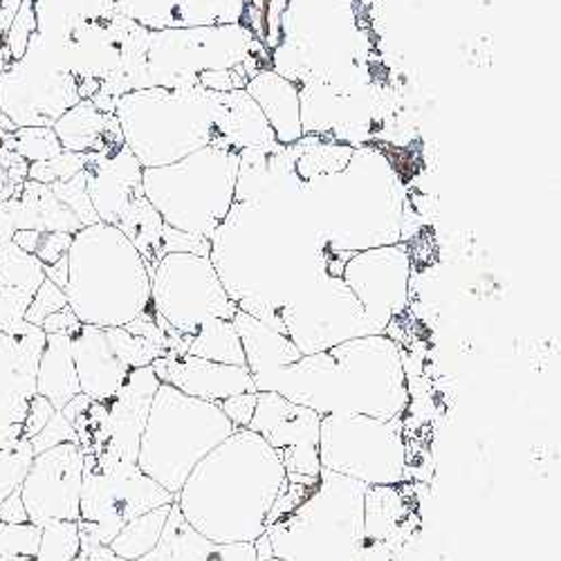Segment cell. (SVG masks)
I'll return each instance as SVG.
<instances>
[{
    "mask_svg": "<svg viewBox=\"0 0 561 561\" xmlns=\"http://www.w3.org/2000/svg\"><path fill=\"white\" fill-rule=\"evenodd\" d=\"M160 378L153 366L130 368L122 389L106 404V445L98 456L90 458H113L137 462L139 440H142L145 425L149 417L151 402L158 393Z\"/></svg>",
    "mask_w": 561,
    "mask_h": 561,
    "instance_id": "obj_19",
    "label": "cell"
},
{
    "mask_svg": "<svg viewBox=\"0 0 561 561\" xmlns=\"http://www.w3.org/2000/svg\"><path fill=\"white\" fill-rule=\"evenodd\" d=\"M222 145L233 149H256L274 145L276 137L263 117L256 102L243 90L225 92V113H222Z\"/></svg>",
    "mask_w": 561,
    "mask_h": 561,
    "instance_id": "obj_28",
    "label": "cell"
},
{
    "mask_svg": "<svg viewBox=\"0 0 561 561\" xmlns=\"http://www.w3.org/2000/svg\"><path fill=\"white\" fill-rule=\"evenodd\" d=\"M340 276L385 335L391 321L409 308L411 252L407 243L355 252L346 259Z\"/></svg>",
    "mask_w": 561,
    "mask_h": 561,
    "instance_id": "obj_17",
    "label": "cell"
},
{
    "mask_svg": "<svg viewBox=\"0 0 561 561\" xmlns=\"http://www.w3.org/2000/svg\"><path fill=\"white\" fill-rule=\"evenodd\" d=\"M156 376L160 382L171 385L173 389L207 402H220L225 398L252 393L256 391L254 380L245 366H229L209 362L194 355H173L156 359L153 364Z\"/></svg>",
    "mask_w": 561,
    "mask_h": 561,
    "instance_id": "obj_21",
    "label": "cell"
},
{
    "mask_svg": "<svg viewBox=\"0 0 561 561\" xmlns=\"http://www.w3.org/2000/svg\"><path fill=\"white\" fill-rule=\"evenodd\" d=\"M366 485L321 470L308 499L265 528L284 561H362Z\"/></svg>",
    "mask_w": 561,
    "mask_h": 561,
    "instance_id": "obj_7",
    "label": "cell"
},
{
    "mask_svg": "<svg viewBox=\"0 0 561 561\" xmlns=\"http://www.w3.org/2000/svg\"><path fill=\"white\" fill-rule=\"evenodd\" d=\"M66 306H68V297H66L64 288L55 286L50 278H45L43 284L38 286V290L34 293L32 301H30V308L25 312V321L34 323V325H41L50 314L64 310Z\"/></svg>",
    "mask_w": 561,
    "mask_h": 561,
    "instance_id": "obj_45",
    "label": "cell"
},
{
    "mask_svg": "<svg viewBox=\"0 0 561 561\" xmlns=\"http://www.w3.org/2000/svg\"><path fill=\"white\" fill-rule=\"evenodd\" d=\"M32 297L34 295L19 288L0 286V329H10V325L23 321Z\"/></svg>",
    "mask_w": 561,
    "mask_h": 561,
    "instance_id": "obj_47",
    "label": "cell"
},
{
    "mask_svg": "<svg viewBox=\"0 0 561 561\" xmlns=\"http://www.w3.org/2000/svg\"><path fill=\"white\" fill-rule=\"evenodd\" d=\"M256 36L243 23L149 32L139 88L198 85L207 70H233L259 61Z\"/></svg>",
    "mask_w": 561,
    "mask_h": 561,
    "instance_id": "obj_11",
    "label": "cell"
},
{
    "mask_svg": "<svg viewBox=\"0 0 561 561\" xmlns=\"http://www.w3.org/2000/svg\"><path fill=\"white\" fill-rule=\"evenodd\" d=\"M209 259L239 310L265 321L321 272L342 274L348 256L323 243L299 190L233 203L211 233Z\"/></svg>",
    "mask_w": 561,
    "mask_h": 561,
    "instance_id": "obj_1",
    "label": "cell"
},
{
    "mask_svg": "<svg viewBox=\"0 0 561 561\" xmlns=\"http://www.w3.org/2000/svg\"><path fill=\"white\" fill-rule=\"evenodd\" d=\"M79 325H81V321L66 306L64 310H59V312H55V314H50L48 319H45L41 323V329L45 331V335H70L72 337L79 331Z\"/></svg>",
    "mask_w": 561,
    "mask_h": 561,
    "instance_id": "obj_53",
    "label": "cell"
},
{
    "mask_svg": "<svg viewBox=\"0 0 561 561\" xmlns=\"http://www.w3.org/2000/svg\"><path fill=\"white\" fill-rule=\"evenodd\" d=\"M27 510L21 499V490L12 492L3 503H0V524H27Z\"/></svg>",
    "mask_w": 561,
    "mask_h": 561,
    "instance_id": "obj_54",
    "label": "cell"
},
{
    "mask_svg": "<svg viewBox=\"0 0 561 561\" xmlns=\"http://www.w3.org/2000/svg\"><path fill=\"white\" fill-rule=\"evenodd\" d=\"M353 151V145L325 142L321 135H304L299 142L288 147V153L295 162V173L301 184L342 171L348 164Z\"/></svg>",
    "mask_w": 561,
    "mask_h": 561,
    "instance_id": "obj_30",
    "label": "cell"
},
{
    "mask_svg": "<svg viewBox=\"0 0 561 561\" xmlns=\"http://www.w3.org/2000/svg\"><path fill=\"white\" fill-rule=\"evenodd\" d=\"M81 100L79 81L66 64L64 43L34 34L25 55L0 77V113L19 128L53 126Z\"/></svg>",
    "mask_w": 561,
    "mask_h": 561,
    "instance_id": "obj_14",
    "label": "cell"
},
{
    "mask_svg": "<svg viewBox=\"0 0 561 561\" xmlns=\"http://www.w3.org/2000/svg\"><path fill=\"white\" fill-rule=\"evenodd\" d=\"M288 481L276 451L252 430H237L192 470L175 505L214 543L256 541Z\"/></svg>",
    "mask_w": 561,
    "mask_h": 561,
    "instance_id": "obj_2",
    "label": "cell"
},
{
    "mask_svg": "<svg viewBox=\"0 0 561 561\" xmlns=\"http://www.w3.org/2000/svg\"><path fill=\"white\" fill-rule=\"evenodd\" d=\"M237 427L216 402L186 396L160 382L151 402L137 467L171 494H178L194 467Z\"/></svg>",
    "mask_w": 561,
    "mask_h": 561,
    "instance_id": "obj_9",
    "label": "cell"
},
{
    "mask_svg": "<svg viewBox=\"0 0 561 561\" xmlns=\"http://www.w3.org/2000/svg\"><path fill=\"white\" fill-rule=\"evenodd\" d=\"M162 541L167 543V561H209L216 546L182 517L175 503H171Z\"/></svg>",
    "mask_w": 561,
    "mask_h": 561,
    "instance_id": "obj_35",
    "label": "cell"
},
{
    "mask_svg": "<svg viewBox=\"0 0 561 561\" xmlns=\"http://www.w3.org/2000/svg\"><path fill=\"white\" fill-rule=\"evenodd\" d=\"M64 293L81 323L117 329L151 308V270L115 225L95 222L72 237Z\"/></svg>",
    "mask_w": 561,
    "mask_h": 561,
    "instance_id": "obj_5",
    "label": "cell"
},
{
    "mask_svg": "<svg viewBox=\"0 0 561 561\" xmlns=\"http://www.w3.org/2000/svg\"><path fill=\"white\" fill-rule=\"evenodd\" d=\"M85 186L100 222L117 225L124 209L142 194V167L122 142L102 153L85 156Z\"/></svg>",
    "mask_w": 561,
    "mask_h": 561,
    "instance_id": "obj_20",
    "label": "cell"
},
{
    "mask_svg": "<svg viewBox=\"0 0 561 561\" xmlns=\"http://www.w3.org/2000/svg\"><path fill=\"white\" fill-rule=\"evenodd\" d=\"M321 470L368 485L409 481L402 417L380 420L362 413H325L319 425Z\"/></svg>",
    "mask_w": 561,
    "mask_h": 561,
    "instance_id": "obj_10",
    "label": "cell"
},
{
    "mask_svg": "<svg viewBox=\"0 0 561 561\" xmlns=\"http://www.w3.org/2000/svg\"><path fill=\"white\" fill-rule=\"evenodd\" d=\"M254 548H256V557H259V561H267V559H272V557H274V554H272L270 539H267V535H265V533L254 541Z\"/></svg>",
    "mask_w": 561,
    "mask_h": 561,
    "instance_id": "obj_58",
    "label": "cell"
},
{
    "mask_svg": "<svg viewBox=\"0 0 561 561\" xmlns=\"http://www.w3.org/2000/svg\"><path fill=\"white\" fill-rule=\"evenodd\" d=\"M34 460V451L27 438L10 449H0V503H3L12 492L21 490L30 465Z\"/></svg>",
    "mask_w": 561,
    "mask_h": 561,
    "instance_id": "obj_40",
    "label": "cell"
},
{
    "mask_svg": "<svg viewBox=\"0 0 561 561\" xmlns=\"http://www.w3.org/2000/svg\"><path fill=\"white\" fill-rule=\"evenodd\" d=\"M111 3H115L117 14L126 16V19H133L139 10H142L149 3V0H111Z\"/></svg>",
    "mask_w": 561,
    "mask_h": 561,
    "instance_id": "obj_57",
    "label": "cell"
},
{
    "mask_svg": "<svg viewBox=\"0 0 561 561\" xmlns=\"http://www.w3.org/2000/svg\"><path fill=\"white\" fill-rule=\"evenodd\" d=\"M225 92L201 85L130 90L115 104L124 145L142 169L173 164L209 145H222Z\"/></svg>",
    "mask_w": 561,
    "mask_h": 561,
    "instance_id": "obj_6",
    "label": "cell"
},
{
    "mask_svg": "<svg viewBox=\"0 0 561 561\" xmlns=\"http://www.w3.org/2000/svg\"><path fill=\"white\" fill-rule=\"evenodd\" d=\"M115 227L135 245V250L142 254L149 270L153 272L158 261L164 256V250H162L164 220L147 201L145 192L133 198V203L124 209Z\"/></svg>",
    "mask_w": 561,
    "mask_h": 561,
    "instance_id": "obj_29",
    "label": "cell"
},
{
    "mask_svg": "<svg viewBox=\"0 0 561 561\" xmlns=\"http://www.w3.org/2000/svg\"><path fill=\"white\" fill-rule=\"evenodd\" d=\"M321 415L308 407L293 404L276 391H256V409L248 430L256 432L280 458L288 481L317 485Z\"/></svg>",
    "mask_w": 561,
    "mask_h": 561,
    "instance_id": "obj_16",
    "label": "cell"
},
{
    "mask_svg": "<svg viewBox=\"0 0 561 561\" xmlns=\"http://www.w3.org/2000/svg\"><path fill=\"white\" fill-rule=\"evenodd\" d=\"M45 278H50L55 286L66 288L68 284V254L64 259H59L53 265H45Z\"/></svg>",
    "mask_w": 561,
    "mask_h": 561,
    "instance_id": "obj_55",
    "label": "cell"
},
{
    "mask_svg": "<svg viewBox=\"0 0 561 561\" xmlns=\"http://www.w3.org/2000/svg\"><path fill=\"white\" fill-rule=\"evenodd\" d=\"M75 233H64V231H41V239L36 245L34 256L43 265H53L59 259H64L72 245Z\"/></svg>",
    "mask_w": 561,
    "mask_h": 561,
    "instance_id": "obj_50",
    "label": "cell"
},
{
    "mask_svg": "<svg viewBox=\"0 0 561 561\" xmlns=\"http://www.w3.org/2000/svg\"><path fill=\"white\" fill-rule=\"evenodd\" d=\"M209 561H259L254 541H241V543H216Z\"/></svg>",
    "mask_w": 561,
    "mask_h": 561,
    "instance_id": "obj_52",
    "label": "cell"
},
{
    "mask_svg": "<svg viewBox=\"0 0 561 561\" xmlns=\"http://www.w3.org/2000/svg\"><path fill=\"white\" fill-rule=\"evenodd\" d=\"M222 413L229 417V423L237 430H248L252 423V415L256 409V391L252 393H239L218 402Z\"/></svg>",
    "mask_w": 561,
    "mask_h": 561,
    "instance_id": "obj_49",
    "label": "cell"
},
{
    "mask_svg": "<svg viewBox=\"0 0 561 561\" xmlns=\"http://www.w3.org/2000/svg\"><path fill=\"white\" fill-rule=\"evenodd\" d=\"M404 519L398 485H368L364 494V541H387Z\"/></svg>",
    "mask_w": 561,
    "mask_h": 561,
    "instance_id": "obj_31",
    "label": "cell"
},
{
    "mask_svg": "<svg viewBox=\"0 0 561 561\" xmlns=\"http://www.w3.org/2000/svg\"><path fill=\"white\" fill-rule=\"evenodd\" d=\"M256 391H276L319 415L362 413L380 420L402 417L411 400L402 351L389 335L355 337L301 355Z\"/></svg>",
    "mask_w": 561,
    "mask_h": 561,
    "instance_id": "obj_3",
    "label": "cell"
},
{
    "mask_svg": "<svg viewBox=\"0 0 561 561\" xmlns=\"http://www.w3.org/2000/svg\"><path fill=\"white\" fill-rule=\"evenodd\" d=\"M55 196L68 207L72 209V214L81 220L83 227L88 225H95L100 222L98 218V211L95 207H92L90 203V196H88V186H85V171L72 175L70 180H64V182H55L50 184Z\"/></svg>",
    "mask_w": 561,
    "mask_h": 561,
    "instance_id": "obj_41",
    "label": "cell"
},
{
    "mask_svg": "<svg viewBox=\"0 0 561 561\" xmlns=\"http://www.w3.org/2000/svg\"><path fill=\"white\" fill-rule=\"evenodd\" d=\"M75 561H88V559H85V557H83V554H79V557H77V559H75Z\"/></svg>",
    "mask_w": 561,
    "mask_h": 561,
    "instance_id": "obj_61",
    "label": "cell"
},
{
    "mask_svg": "<svg viewBox=\"0 0 561 561\" xmlns=\"http://www.w3.org/2000/svg\"><path fill=\"white\" fill-rule=\"evenodd\" d=\"M0 145L12 149L27 164L53 160L64 153V147L53 126H23L16 128L10 137L0 139Z\"/></svg>",
    "mask_w": 561,
    "mask_h": 561,
    "instance_id": "obj_37",
    "label": "cell"
},
{
    "mask_svg": "<svg viewBox=\"0 0 561 561\" xmlns=\"http://www.w3.org/2000/svg\"><path fill=\"white\" fill-rule=\"evenodd\" d=\"M304 198L323 243L335 254L402 243L407 192L378 147H355L342 171L304 184Z\"/></svg>",
    "mask_w": 561,
    "mask_h": 561,
    "instance_id": "obj_4",
    "label": "cell"
},
{
    "mask_svg": "<svg viewBox=\"0 0 561 561\" xmlns=\"http://www.w3.org/2000/svg\"><path fill=\"white\" fill-rule=\"evenodd\" d=\"M81 393L77 368L72 359L70 335H48L36 370V396L50 400L61 411L75 396Z\"/></svg>",
    "mask_w": 561,
    "mask_h": 561,
    "instance_id": "obj_27",
    "label": "cell"
},
{
    "mask_svg": "<svg viewBox=\"0 0 561 561\" xmlns=\"http://www.w3.org/2000/svg\"><path fill=\"white\" fill-rule=\"evenodd\" d=\"M265 323L284 333L301 355L329 351L355 337L385 335L366 317L344 278L331 272H321L301 293L276 308Z\"/></svg>",
    "mask_w": 561,
    "mask_h": 561,
    "instance_id": "obj_13",
    "label": "cell"
},
{
    "mask_svg": "<svg viewBox=\"0 0 561 561\" xmlns=\"http://www.w3.org/2000/svg\"><path fill=\"white\" fill-rule=\"evenodd\" d=\"M186 355L203 357L218 364L245 366V353L231 319H211L192 337Z\"/></svg>",
    "mask_w": 561,
    "mask_h": 561,
    "instance_id": "obj_32",
    "label": "cell"
},
{
    "mask_svg": "<svg viewBox=\"0 0 561 561\" xmlns=\"http://www.w3.org/2000/svg\"><path fill=\"white\" fill-rule=\"evenodd\" d=\"M64 443H77V445H79V436H77L72 423H68V417H66L61 411H57V413L48 420V425H45L34 438H30V445H32L34 456H36V454H43V451H48V449H53V447H59V445H64Z\"/></svg>",
    "mask_w": 561,
    "mask_h": 561,
    "instance_id": "obj_46",
    "label": "cell"
},
{
    "mask_svg": "<svg viewBox=\"0 0 561 561\" xmlns=\"http://www.w3.org/2000/svg\"><path fill=\"white\" fill-rule=\"evenodd\" d=\"M0 561H34V559H25V557H0Z\"/></svg>",
    "mask_w": 561,
    "mask_h": 561,
    "instance_id": "obj_59",
    "label": "cell"
},
{
    "mask_svg": "<svg viewBox=\"0 0 561 561\" xmlns=\"http://www.w3.org/2000/svg\"><path fill=\"white\" fill-rule=\"evenodd\" d=\"M72 359L81 393L92 402H108L122 389L128 368L113 353L106 331L81 323L72 335Z\"/></svg>",
    "mask_w": 561,
    "mask_h": 561,
    "instance_id": "obj_22",
    "label": "cell"
},
{
    "mask_svg": "<svg viewBox=\"0 0 561 561\" xmlns=\"http://www.w3.org/2000/svg\"><path fill=\"white\" fill-rule=\"evenodd\" d=\"M57 413V409L53 407L50 400H45L43 396H34L30 400L27 407V415H25V423H23V438H34L45 425H48V420Z\"/></svg>",
    "mask_w": 561,
    "mask_h": 561,
    "instance_id": "obj_51",
    "label": "cell"
},
{
    "mask_svg": "<svg viewBox=\"0 0 561 561\" xmlns=\"http://www.w3.org/2000/svg\"><path fill=\"white\" fill-rule=\"evenodd\" d=\"M8 64H10V61H3V59H0V77H3V72H5Z\"/></svg>",
    "mask_w": 561,
    "mask_h": 561,
    "instance_id": "obj_60",
    "label": "cell"
},
{
    "mask_svg": "<svg viewBox=\"0 0 561 561\" xmlns=\"http://www.w3.org/2000/svg\"><path fill=\"white\" fill-rule=\"evenodd\" d=\"M245 0H149L133 21L149 32L241 23Z\"/></svg>",
    "mask_w": 561,
    "mask_h": 561,
    "instance_id": "obj_24",
    "label": "cell"
},
{
    "mask_svg": "<svg viewBox=\"0 0 561 561\" xmlns=\"http://www.w3.org/2000/svg\"><path fill=\"white\" fill-rule=\"evenodd\" d=\"M41 541V528L34 524H0V557L34 559Z\"/></svg>",
    "mask_w": 561,
    "mask_h": 561,
    "instance_id": "obj_42",
    "label": "cell"
},
{
    "mask_svg": "<svg viewBox=\"0 0 561 561\" xmlns=\"http://www.w3.org/2000/svg\"><path fill=\"white\" fill-rule=\"evenodd\" d=\"M85 169V156L64 151L53 160L45 162H32L27 169V180L41 182V184H55L70 180L72 175L81 173Z\"/></svg>",
    "mask_w": 561,
    "mask_h": 561,
    "instance_id": "obj_43",
    "label": "cell"
},
{
    "mask_svg": "<svg viewBox=\"0 0 561 561\" xmlns=\"http://www.w3.org/2000/svg\"><path fill=\"white\" fill-rule=\"evenodd\" d=\"M299 100L304 135H321L340 126L344 102L335 88L310 81L306 88H299Z\"/></svg>",
    "mask_w": 561,
    "mask_h": 561,
    "instance_id": "obj_34",
    "label": "cell"
},
{
    "mask_svg": "<svg viewBox=\"0 0 561 561\" xmlns=\"http://www.w3.org/2000/svg\"><path fill=\"white\" fill-rule=\"evenodd\" d=\"M85 456L77 443H64L36 454L21 485L27 519L34 526L79 522Z\"/></svg>",
    "mask_w": 561,
    "mask_h": 561,
    "instance_id": "obj_18",
    "label": "cell"
},
{
    "mask_svg": "<svg viewBox=\"0 0 561 561\" xmlns=\"http://www.w3.org/2000/svg\"><path fill=\"white\" fill-rule=\"evenodd\" d=\"M231 323L239 333L245 353V368L250 370L256 389L267 378H272L276 370L295 364L301 357L299 348L284 333L274 331L272 325L243 310H237V314L231 317Z\"/></svg>",
    "mask_w": 561,
    "mask_h": 561,
    "instance_id": "obj_25",
    "label": "cell"
},
{
    "mask_svg": "<svg viewBox=\"0 0 561 561\" xmlns=\"http://www.w3.org/2000/svg\"><path fill=\"white\" fill-rule=\"evenodd\" d=\"M38 32V19H36V3L34 0H23L8 34H5V43H8V53H10V61H19L27 45L30 38Z\"/></svg>",
    "mask_w": 561,
    "mask_h": 561,
    "instance_id": "obj_44",
    "label": "cell"
},
{
    "mask_svg": "<svg viewBox=\"0 0 561 561\" xmlns=\"http://www.w3.org/2000/svg\"><path fill=\"white\" fill-rule=\"evenodd\" d=\"M45 280V265L16 243H0V286L34 295Z\"/></svg>",
    "mask_w": 561,
    "mask_h": 561,
    "instance_id": "obj_36",
    "label": "cell"
},
{
    "mask_svg": "<svg viewBox=\"0 0 561 561\" xmlns=\"http://www.w3.org/2000/svg\"><path fill=\"white\" fill-rule=\"evenodd\" d=\"M241 151L209 145L173 164L145 169L142 192L164 225L211 239L237 203Z\"/></svg>",
    "mask_w": 561,
    "mask_h": 561,
    "instance_id": "obj_8",
    "label": "cell"
},
{
    "mask_svg": "<svg viewBox=\"0 0 561 561\" xmlns=\"http://www.w3.org/2000/svg\"><path fill=\"white\" fill-rule=\"evenodd\" d=\"M267 561H284V559H278V557H272V559H267Z\"/></svg>",
    "mask_w": 561,
    "mask_h": 561,
    "instance_id": "obj_62",
    "label": "cell"
},
{
    "mask_svg": "<svg viewBox=\"0 0 561 561\" xmlns=\"http://www.w3.org/2000/svg\"><path fill=\"white\" fill-rule=\"evenodd\" d=\"M245 92L261 108L278 145L290 147L299 142L304 137V126L297 81L272 68H263L245 83Z\"/></svg>",
    "mask_w": 561,
    "mask_h": 561,
    "instance_id": "obj_23",
    "label": "cell"
},
{
    "mask_svg": "<svg viewBox=\"0 0 561 561\" xmlns=\"http://www.w3.org/2000/svg\"><path fill=\"white\" fill-rule=\"evenodd\" d=\"M162 250H164V254H173V252H190V254L209 256L211 243H209V239L194 237V233H184V231H178V229H173V227L164 225Z\"/></svg>",
    "mask_w": 561,
    "mask_h": 561,
    "instance_id": "obj_48",
    "label": "cell"
},
{
    "mask_svg": "<svg viewBox=\"0 0 561 561\" xmlns=\"http://www.w3.org/2000/svg\"><path fill=\"white\" fill-rule=\"evenodd\" d=\"M169 510H171V505H160L151 512H145V514H139V517L130 519L117 533V537L108 543V548L117 557L128 559V561L145 557L147 552H151L160 543V537H162L164 526H167Z\"/></svg>",
    "mask_w": 561,
    "mask_h": 561,
    "instance_id": "obj_33",
    "label": "cell"
},
{
    "mask_svg": "<svg viewBox=\"0 0 561 561\" xmlns=\"http://www.w3.org/2000/svg\"><path fill=\"white\" fill-rule=\"evenodd\" d=\"M79 554V522H50L41 526V541L34 561H75Z\"/></svg>",
    "mask_w": 561,
    "mask_h": 561,
    "instance_id": "obj_38",
    "label": "cell"
},
{
    "mask_svg": "<svg viewBox=\"0 0 561 561\" xmlns=\"http://www.w3.org/2000/svg\"><path fill=\"white\" fill-rule=\"evenodd\" d=\"M38 239H41V231L38 229H19L14 237H12V243H16L21 250L34 254L36 245H38Z\"/></svg>",
    "mask_w": 561,
    "mask_h": 561,
    "instance_id": "obj_56",
    "label": "cell"
},
{
    "mask_svg": "<svg viewBox=\"0 0 561 561\" xmlns=\"http://www.w3.org/2000/svg\"><path fill=\"white\" fill-rule=\"evenodd\" d=\"M64 151L102 153L124 142L117 117L100 111L92 100H79L53 124Z\"/></svg>",
    "mask_w": 561,
    "mask_h": 561,
    "instance_id": "obj_26",
    "label": "cell"
},
{
    "mask_svg": "<svg viewBox=\"0 0 561 561\" xmlns=\"http://www.w3.org/2000/svg\"><path fill=\"white\" fill-rule=\"evenodd\" d=\"M175 503V494L139 470L137 462L85 456L79 503L81 548L108 546L135 517Z\"/></svg>",
    "mask_w": 561,
    "mask_h": 561,
    "instance_id": "obj_12",
    "label": "cell"
},
{
    "mask_svg": "<svg viewBox=\"0 0 561 561\" xmlns=\"http://www.w3.org/2000/svg\"><path fill=\"white\" fill-rule=\"evenodd\" d=\"M151 308L180 335L194 337L211 319L237 314L209 256L164 254L151 272Z\"/></svg>",
    "mask_w": 561,
    "mask_h": 561,
    "instance_id": "obj_15",
    "label": "cell"
},
{
    "mask_svg": "<svg viewBox=\"0 0 561 561\" xmlns=\"http://www.w3.org/2000/svg\"><path fill=\"white\" fill-rule=\"evenodd\" d=\"M108 344L113 348V353L117 355V359L130 370V368H142V366H151L156 359L164 357L167 351H162L160 346H156L153 342L128 333L124 325H117V329H104Z\"/></svg>",
    "mask_w": 561,
    "mask_h": 561,
    "instance_id": "obj_39",
    "label": "cell"
}]
</instances>
